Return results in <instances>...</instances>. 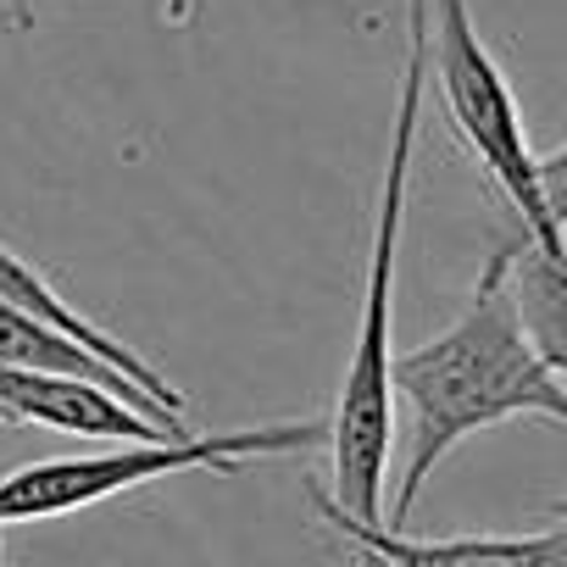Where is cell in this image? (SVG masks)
Returning <instances> with one entry per match:
<instances>
[{"instance_id":"obj_12","label":"cell","mask_w":567,"mask_h":567,"mask_svg":"<svg viewBox=\"0 0 567 567\" xmlns=\"http://www.w3.org/2000/svg\"><path fill=\"white\" fill-rule=\"evenodd\" d=\"M0 423H7V417H0Z\"/></svg>"},{"instance_id":"obj_9","label":"cell","mask_w":567,"mask_h":567,"mask_svg":"<svg viewBox=\"0 0 567 567\" xmlns=\"http://www.w3.org/2000/svg\"><path fill=\"white\" fill-rule=\"evenodd\" d=\"M539 178H545L550 217H556V223H561V234H567V145H556V151H545V156H539Z\"/></svg>"},{"instance_id":"obj_11","label":"cell","mask_w":567,"mask_h":567,"mask_svg":"<svg viewBox=\"0 0 567 567\" xmlns=\"http://www.w3.org/2000/svg\"><path fill=\"white\" fill-rule=\"evenodd\" d=\"M556 523H567V501H556Z\"/></svg>"},{"instance_id":"obj_10","label":"cell","mask_w":567,"mask_h":567,"mask_svg":"<svg viewBox=\"0 0 567 567\" xmlns=\"http://www.w3.org/2000/svg\"><path fill=\"white\" fill-rule=\"evenodd\" d=\"M34 29V0H0V34H29Z\"/></svg>"},{"instance_id":"obj_3","label":"cell","mask_w":567,"mask_h":567,"mask_svg":"<svg viewBox=\"0 0 567 567\" xmlns=\"http://www.w3.org/2000/svg\"><path fill=\"white\" fill-rule=\"evenodd\" d=\"M429 73L440 84V106L467 145V156L489 173V184L506 195V206L523 223V239L545 256H567V234L550 217L539 156L528 151V128L517 112V95L489 56V45L473 29L467 0H429Z\"/></svg>"},{"instance_id":"obj_5","label":"cell","mask_w":567,"mask_h":567,"mask_svg":"<svg viewBox=\"0 0 567 567\" xmlns=\"http://www.w3.org/2000/svg\"><path fill=\"white\" fill-rule=\"evenodd\" d=\"M312 506L368 567H567V523L539 534H456V539H412L390 523H357L329 501L323 484H307Z\"/></svg>"},{"instance_id":"obj_4","label":"cell","mask_w":567,"mask_h":567,"mask_svg":"<svg viewBox=\"0 0 567 567\" xmlns=\"http://www.w3.org/2000/svg\"><path fill=\"white\" fill-rule=\"evenodd\" d=\"M318 445H329V417L189 434V440H167V445H112V451H90V456H45V462L0 473V534L12 523H40V517H68V512L101 506V501L156 484L167 473H195V467L239 473L245 462L301 456Z\"/></svg>"},{"instance_id":"obj_1","label":"cell","mask_w":567,"mask_h":567,"mask_svg":"<svg viewBox=\"0 0 567 567\" xmlns=\"http://www.w3.org/2000/svg\"><path fill=\"white\" fill-rule=\"evenodd\" d=\"M395 395L412 406V434L390 528L412 517L434 467L462 440L489 434L512 417H550L567 429V384L534 351L512 296V239L489 250L462 318L445 334L395 357Z\"/></svg>"},{"instance_id":"obj_7","label":"cell","mask_w":567,"mask_h":567,"mask_svg":"<svg viewBox=\"0 0 567 567\" xmlns=\"http://www.w3.org/2000/svg\"><path fill=\"white\" fill-rule=\"evenodd\" d=\"M0 307H18V312H29V318H40V323L62 329V334H68V340H79L84 351H95V357H101L106 368H117V373H123V379H128V384H134V390H140V395H145L167 423H178V417H184V406H189V401H184V390H173V384H167V379H162L140 351H128L117 334H106V329H101V323H90L79 307H68V301L56 296V284H51L34 261H23L18 250H7V245H0Z\"/></svg>"},{"instance_id":"obj_2","label":"cell","mask_w":567,"mask_h":567,"mask_svg":"<svg viewBox=\"0 0 567 567\" xmlns=\"http://www.w3.org/2000/svg\"><path fill=\"white\" fill-rule=\"evenodd\" d=\"M423 90H429V0H406V68L390 123V156L373 212V250H368V290L340 379V406L329 417V462L334 484L329 501L357 523H384V478H390V434H395V267L406 234V184L423 128Z\"/></svg>"},{"instance_id":"obj_8","label":"cell","mask_w":567,"mask_h":567,"mask_svg":"<svg viewBox=\"0 0 567 567\" xmlns=\"http://www.w3.org/2000/svg\"><path fill=\"white\" fill-rule=\"evenodd\" d=\"M512 296H517L534 351L567 384V256H545L539 245L517 234L512 239Z\"/></svg>"},{"instance_id":"obj_6","label":"cell","mask_w":567,"mask_h":567,"mask_svg":"<svg viewBox=\"0 0 567 567\" xmlns=\"http://www.w3.org/2000/svg\"><path fill=\"white\" fill-rule=\"evenodd\" d=\"M0 417L7 423H40V429L79 434V440H112V445L189 440L184 429L156 423L151 412H140L134 401H123L106 384H90V379H73V373H29V368H7V362H0Z\"/></svg>"}]
</instances>
